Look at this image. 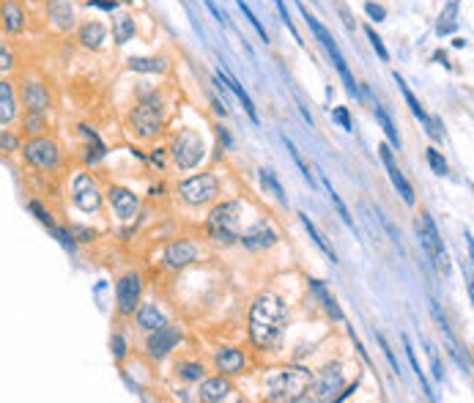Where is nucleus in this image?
Listing matches in <instances>:
<instances>
[{
  "label": "nucleus",
  "mask_w": 474,
  "mask_h": 403,
  "mask_svg": "<svg viewBox=\"0 0 474 403\" xmlns=\"http://www.w3.org/2000/svg\"><path fill=\"white\" fill-rule=\"evenodd\" d=\"M340 390H343V370H340V365L324 368L318 381H315V401H335Z\"/></svg>",
  "instance_id": "nucleus-14"
},
{
  "label": "nucleus",
  "mask_w": 474,
  "mask_h": 403,
  "mask_svg": "<svg viewBox=\"0 0 474 403\" xmlns=\"http://www.w3.org/2000/svg\"><path fill=\"white\" fill-rule=\"evenodd\" d=\"M400 340H403L406 357H409V362H411V368H414V373H417V379H420V384H422V393H425V395H428L431 401H436V395H433L431 384H428V379H425V373H422V368H420V359H417V354H414V349H411V340H409V335H403Z\"/></svg>",
  "instance_id": "nucleus-29"
},
{
  "label": "nucleus",
  "mask_w": 474,
  "mask_h": 403,
  "mask_svg": "<svg viewBox=\"0 0 474 403\" xmlns=\"http://www.w3.org/2000/svg\"><path fill=\"white\" fill-rule=\"evenodd\" d=\"M212 104H214V113H219V116H222V118H225V116H228V104H225V102H219V99H216V96H212Z\"/></svg>",
  "instance_id": "nucleus-56"
},
{
  "label": "nucleus",
  "mask_w": 474,
  "mask_h": 403,
  "mask_svg": "<svg viewBox=\"0 0 474 403\" xmlns=\"http://www.w3.org/2000/svg\"><path fill=\"white\" fill-rule=\"evenodd\" d=\"M206 6H209V11H212V14H214V17H216V22H222V25L228 22V17H225V14H222V11L216 8V3H214V0H206Z\"/></svg>",
  "instance_id": "nucleus-55"
},
{
  "label": "nucleus",
  "mask_w": 474,
  "mask_h": 403,
  "mask_svg": "<svg viewBox=\"0 0 474 403\" xmlns=\"http://www.w3.org/2000/svg\"><path fill=\"white\" fill-rule=\"evenodd\" d=\"M417 233H420V242H422V247H425V253H428V258H431L436 267H441L447 271V255H444V244H441V239H439V230H436V223H433V217L425 212L420 220H417Z\"/></svg>",
  "instance_id": "nucleus-10"
},
{
  "label": "nucleus",
  "mask_w": 474,
  "mask_h": 403,
  "mask_svg": "<svg viewBox=\"0 0 474 403\" xmlns=\"http://www.w3.org/2000/svg\"><path fill=\"white\" fill-rule=\"evenodd\" d=\"M69 233L74 236V242H93V239H96V230H90L86 225H72Z\"/></svg>",
  "instance_id": "nucleus-47"
},
{
  "label": "nucleus",
  "mask_w": 474,
  "mask_h": 403,
  "mask_svg": "<svg viewBox=\"0 0 474 403\" xmlns=\"http://www.w3.org/2000/svg\"><path fill=\"white\" fill-rule=\"evenodd\" d=\"M428 357H431V365H433V376H436V379H444V368H441L439 354H436V349H433L431 343H428Z\"/></svg>",
  "instance_id": "nucleus-53"
},
{
  "label": "nucleus",
  "mask_w": 474,
  "mask_h": 403,
  "mask_svg": "<svg viewBox=\"0 0 474 403\" xmlns=\"http://www.w3.org/2000/svg\"><path fill=\"white\" fill-rule=\"evenodd\" d=\"M365 11H368V17H370V19H376V22H384V19H387L384 6H379V3H373V0H368V3H365Z\"/></svg>",
  "instance_id": "nucleus-51"
},
{
  "label": "nucleus",
  "mask_w": 474,
  "mask_h": 403,
  "mask_svg": "<svg viewBox=\"0 0 474 403\" xmlns=\"http://www.w3.org/2000/svg\"><path fill=\"white\" fill-rule=\"evenodd\" d=\"M178 340H181V326H173V324H162V326L151 329V335H148V343H145V349H148V354H151L154 359H165L173 351V349L178 346Z\"/></svg>",
  "instance_id": "nucleus-11"
},
{
  "label": "nucleus",
  "mask_w": 474,
  "mask_h": 403,
  "mask_svg": "<svg viewBox=\"0 0 474 403\" xmlns=\"http://www.w3.org/2000/svg\"><path fill=\"white\" fill-rule=\"evenodd\" d=\"M216 80H219V83H222V86H225V88H228V90H233V93L239 96V102L244 104V110H247V116H250V118H253V121L258 124V121H260V118H258V110H255V104H253V99L247 96V90H244V88H242V86H239V80H236V77H233V74H230L228 69H219V72H216Z\"/></svg>",
  "instance_id": "nucleus-20"
},
{
  "label": "nucleus",
  "mask_w": 474,
  "mask_h": 403,
  "mask_svg": "<svg viewBox=\"0 0 474 403\" xmlns=\"http://www.w3.org/2000/svg\"><path fill=\"white\" fill-rule=\"evenodd\" d=\"M365 33H368V39H370L373 49L379 52V58H381V61H389V52H387V47H384V42H381V36H379V33H376V31H373L370 25L365 28Z\"/></svg>",
  "instance_id": "nucleus-43"
},
{
  "label": "nucleus",
  "mask_w": 474,
  "mask_h": 403,
  "mask_svg": "<svg viewBox=\"0 0 474 403\" xmlns=\"http://www.w3.org/2000/svg\"><path fill=\"white\" fill-rule=\"evenodd\" d=\"M458 3L461 0H447V8L441 11V19H439V33L444 36V33H450V31H455V25H458Z\"/></svg>",
  "instance_id": "nucleus-33"
},
{
  "label": "nucleus",
  "mask_w": 474,
  "mask_h": 403,
  "mask_svg": "<svg viewBox=\"0 0 474 403\" xmlns=\"http://www.w3.org/2000/svg\"><path fill=\"white\" fill-rule=\"evenodd\" d=\"M0 151L3 154H11V151H19V137L6 129H0Z\"/></svg>",
  "instance_id": "nucleus-41"
},
{
  "label": "nucleus",
  "mask_w": 474,
  "mask_h": 403,
  "mask_svg": "<svg viewBox=\"0 0 474 403\" xmlns=\"http://www.w3.org/2000/svg\"><path fill=\"white\" fill-rule=\"evenodd\" d=\"M22 127H25L31 134H44V129H47V118H44V113L28 110L25 118H22Z\"/></svg>",
  "instance_id": "nucleus-36"
},
{
  "label": "nucleus",
  "mask_w": 474,
  "mask_h": 403,
  "mask_svg": "<svg viewBox=\"0 0 474 403\" xmlns=\"http://www.w3.org/2000/svg\"><path fill=\"white\" fill-rule=\"evenodd\" d=\"M31 212H33V214H36V220H39L42 225H47V228H52V225H55L52 223V214L44 209L39 200H33V203H31Z\"/></svg>",
  "instance_id": "nucleus-50"
},
{
  "label": "nucleus",
  "mask_w": 474,
  "mask_h": 403,
  "mask_svg": "<svg viewBox=\"0 0 474 403\" xmlns=\"http://www.w3.org/2000/svg\"><path fill=\"white\" fill-rule=\"evenodd\" d=\"M376 340H379V346L384 349V354H387V359H389V365H392V370L395 373H400V362H397V357H395V351L389 349V343H387V338L381 335V332H376Z\"/></svg>",
  "instance_id": "nucleus-48"
},
{
  "label": "nucleus",
  "mask_w": 474,
  "mask_h": 403,
  "mask_svg": "<svg viewBox=\"0 0 474 403\" xmlns=\"http://www.w3.org/2000/svg\"><path fill=\"white\" fill-rule=\"evenodd\" d=\"M19 151L22 159L39 171H55L61 165V145L49 134H33L31 140H25V145H19Z\"/></svg>",
  "instance_id": "nucleus-6"
},
{
  "label": "nucleus",
  "mask_w": 474,
  "mask_h": 403,
  "mask_svg": "<svg viewBox=\"0 0 474 403\" xmlns=\"http://www.w3.org/2000/svg\"><path fill=\"white\" fill-rule=\"evenodd\" d=\"M137 324H140L145 332H151V329H157V326L168 324V315L162 313L154 302H148V305H137Z\"/></svg>",
  "instance_id": "nucleus-25"
},
{
  "label": "nucleus",
  "mask_w": 474,
  "mask_h": 403,
  "mask_svg": "<svg viewBox=\"0 0 474 403\" xmlns=\"http://www.w3.org/2000/svg\"><path fill=\"white\" fill-rule=\"evenodd\" d=\"M104 42H107L104 25H99V22H86V25L80 28V45L86 47V49H102Z\"/></svg>",
  "instance_id": "nucleus-26"
},
{
  "label": "nucleus",
  "mask_w": 474,
  "mask_h": 403,
  "mask_svg": "<svg viewBox=\"0 0 474 403\" xmlns=\"http://www.w3.org/2000/svg\"><path fill=\"white\" fill-rule=\"evenodd\" d=\"M425 154H428V162H431L433 173H436V176H444V173H447V162H444V157H441L436 148H428Z\"/></svg>",
  "instance_id": "nucleus-44"
},
{
  "label": "nucleus",
  "mask_w": 474,
  "mask_h": 403,
  "mask_svg": "<svg viewBox=\"0 0 474 403\" xmlns=\"http://www.w3.org/2000/svg\"><path fill=\"white\" fill-rule=\"evenodd\" d=\"M332 118H335V121L343 127L345 132H351V129H354V124H351V116H348V107H335Z\"/></svg>",
  "instance_id": "nucleus-52"
},
{
  "label": "nucleus",
  "mask_w": 474,
  "mask_h": 403,
  "mask_svg": "<svg viewBox=\"0 0 474 403\" xmlns=\"http://www.w3.org/2000/svg\"><path fill=\"white\" fill-rule=\"evenodd\" d=\"M17 118V90L14 83L0 80V127H8Z\"/></svg>",
  "instance_id": "nucleus-21"
},
{
  "label": "nucleus",
  "mask_w": 474,
  "mask_h": 403,
  "mask_svg": "<svg viewBox=\"0 0 474 403\" xmlns=\"http://www.w3.org/2000/svg\"><path fill=\"white\" fill-rule=\"evenodd\" d=\"M104 151H107V148H104V143H102L99 137H96V140H88L86 162H90V165H93V162H99V159L104 157Z\"/></svg>",
  "instance_id": "nucleus-40"
},
{
  "label": "nucleus",
  "mask_w": 474,
  "mask_h": 403,
  "mask_svg": "<svg viewBox=\"0 0 474 403\" xmlns=\"http://www.w3.org/2000/svg\"><path fill=\"white\" fill-rule=\"evenodd\" d=\"M285 145H288V151H291V157H294V162H297V168L302 171V176H304V179H307V181H310V184H313V173H310V168L304 165V159H302V157H299V151H297V145H294V143H291L288 137H285Z\"/></svg>",
  "instance_id": "nucleus-45"
},
{
  "label": "nucleus",
  "mask_w": 474,
  "mask_h": 403,
  "mask_svg": "<svg viewBox=\"0 0 474 403\" xmlns=\"http://www.w3.org/2000/svg\"><path fill=\"white\" fill-rule=\"evenodd\" d=\"M242 214H244V203L242 200H225L216 203L206 217V230L209 236L219 244H233L242 236Z\"/></svg>",
  "instance_id": "nucleus-3"
},
{
  "label": "nucleus",
  "mask_w": 474,
  "mask_h": 403,
  "mask_svg": "<svg viewBox=\"0 0 474 403\" xmlns=\"http://www.w3.org/2000/svg\"><path fill=\"white\" fill-rule=\"evenodd\" d=\"M140 277L137 274H124L116 285V297H118V313L121 315H134L137 305H140Z\"/></svg>",
  "instance_id": "nucleus-12"
},
{
  "label": "nucleus",
  "mask_w": 474,
  "mask_h": 403,
  "mask_svg": "<svg viewBox=\"0 0 474 403\" xmlns=\"http://www.w3.org/2000/svg\"><path fill=\"white\" fill-rule=\"evenodd\" d=\"M219 192V181L214 173H200V176H192V179L181 181L178 184V195L187 206H203V203H212Z\"/></svg>",
  "instance_id": "nucleus-8"
},
{
  "label": "nucleus",
  "mask_w": 474,
  "mask_h": 403,
  "mask_svg": "<svg viewBox=\"0 0 474 403\" xmlns=\"http://www.w3.org/2000/svg\"><path fill=\"white\" fill-rule=\"evenodd\" d=\"M313 387V370L304 365H288V368H277L266 376L263 381V393L266 398L274 403H297L307 401V393Z\"/></svg>",
  "instance_id": "nucleus-2"
},
{
  "label": "nucleus",
  "mask_w": 474,
  "mask_h": 403,
  "mask_svg": "<svg viewBox=\"0 0 474 403\" xmlns=\"http://www.w3.org/2000/svg\"><path fill=\"white\" fill-rule=\"evenodd\" d=\"M299 6V11H302V17L307 19V25H310V31L315 33V39L324 45V49L329 52V58H332V63L338 66V72H340V77H343V83H345V90L351 93V96H359V86H356V80H354V74H351V69H348V63H345V58H343V52H340V47H338V42L332 39V33L304 8L302 3H297Z\"/></svg>",
  "instance_id": "nucleus-5"
},
{
  "label": "nucleus",
  "mask_w": 474,
  "mask_h": 403,
  "mask_svg": "<svg viewBox=\"0 0 474 403\" xmlns=\"http://www.w3.org/2000/svg\"><path fill=\"white\" fill-rule=\"evenodd\" d=\"M379 154H381V162H384V168H387L389 179L395 184V189L400 192V198L406 200V206H414V189H411V184L406 181V176L400 173V168L395 165V159H392V151H389L387 143H381L379 145Z\"/></svg>",
  "instance_id": "nucleus-16"
},
{
  "label": "nucleus",
  "mask_w": 474,
  "mask_h": 403,
  "mask_svg": "<svg viewBox=\"0 0 474 403\" xmlns=\"http://www.w3.org/2000/svg\"><path fill=\"white\" fill-rule=\"evenodd\" d=\"M165 124V96L162 93H148L137 102V107L132 110V127L140 137H154L159 134Z\"/></svg>",
  "instance_id": "nucleus-4"
},
{
  "label": "nucleus",
  "mask_w": 474,
  "mask_h": 403,
  "mask_svg": "<svg viewBox=\"0 0 474 403\" xmlns=\"http://www.w3.org/2000/svg\"><path fill=\"white\" fill-rule=\"evenodd\" d=\"M230 393H233L230 381L222 379V376H214V379H206V381L200 384V393H198V395H200V401L216 403V401H225Z\"/></svg>",
  "instance_id": "nucleus-23"
},
{
  "label": "nucleus",
  "mask_w": 474,
  "mask_h": 403,
  "mask_svg": "<svg viewBox=\"0 0 474 403\" xmlns=\"http://www.w3.org/2000/svg\"><path fill=\"white\" fill-rule=\"evenodd\" d=\"M107 200H110L113 212L118 214V220H124V223L137 214V206H140L137 195L129 192V189H124V187H110L107 189Z\"/></svg>",
  "instance_id": "nucleus-17"
},
{
  "label": "nucleus",
  "mask_w": 474,
  "mask_h": 403,
  "mask_svg": "<svg viewBox=\"0 0 474 403\" xmlns=\"http://www.w3.org/2000/svg\"><path fill=\"white\" fill-rule=\"evenodd\" d=\"M214 365L225 373V376H233V373H242L247 359L239 349H219L214 354Z\"/></svg>",
  "instance_id": "nucleus-22"
},
{
  "label": "nucleus",
  "mask_w": 474,
  "mask_h": 403,
  "mask_svg": "<svg viewBox=\"0 0 474 403\" xmlns=\"http://www.w3.org/2000/svg\"><path fill=\"white\" fill-rule=\"evenodd\" d=\"M19 93H22L25 107H28V110H33V113H47V110H49V104H52L47 86H44V83H36V80L22 83Z\"/></svg>",
  "instance_id": "nucleus-19"
},
{
  "label": "nucleus",
  "mask_w": 474,
  "mask_h": 403,
  "mask_svg": "<svg viewBox=\"0 0 474 403\" xmlns=\"http://www.w3.org/2000/svg\"><path fill=\"white\" fill-rule=\"evenodd\" d=\"M236 3H239V8H242V14H244V17L250 19V25H253V28L258 31V36H260V39H263V42H269V33H266V28L260 25V19H258V17H255V11H253V8H250V6L244 3V0H236Z\"/></svg>",
  "instance_id": "nucleus-38"
},
{
  "label": "nucleus",
  "mask_w": 474,
  "mask_h": 403,
  "mask_svg": "<svg viewBox=\"0 0 474 403\" xmlns=\"http://www.w3.org/2000/svg\"><path fill=\"white\" fill-rule=\"evenodd\" d=\"M0 22H3V28H6L8 33H19V31L25 28V11L19 8V3L6 0V3L0 6Z\"/></svg>",
  "instance_id": "nucleus-24"
},
{
  "label": "nucleus",
  "mask_w": 474,
  "mask_h": 403,
  "mask_svg": "<svg viewBox=\"0 0 474 403\" xmlns=\"http://www.w3.org/2000/svg\"><path fill=\"white\" fill-rule=\"evenodd\" d=\"M132 72H165L162 58H129Z\"/></svg>",
  "instance_id": "nucleus-35"
},
{
  "label": "nucleus",
  "mask_w": 474,
  "mask_h": 403,
  "mask_svg": "<svg viewBox=\"0 0 474 403\" xmlns=\"http://www.w3.org/2000/svg\"><path fill=\"white\" fill-rule=\"evenodd\" d=\"M373 113H376V121L381 124V129H384V134L389 137V143L395 145V148H400V134H397V129H395V124H392V118H389V113L376 102L373 104Z\"/></svg>",
  "instance_id": "nucleus-32"
},
{
  "label": "nucleus",
  "mask_w": 474,
  "mask_h": 403,
  "mask_svg": "<svg viewBox=\"0 0 474 403\" xmlns=\"http://www.w3.org/2000/svg\"><path fill=\"white\" fill-rule=\"evenodd\" d=\"M285 302L274 291H263L250 308V340L258 349H269L280 340L285 329Z\"/></svg>",
  "instance_id": "nucleus-1"
},
{
  "label": "nucleus",
  "mask_w": 474,
  "mask_h": 403,
  "mask_svg": "<svg viewBox=\"0 0 474 403\" xmlns=\"http://www.w3.org/2000/svg\"><path fill=\"white\" fill-rule=\"evenodd\" d=\"M395 83H397V88L403 90V99H406V104L411 107V113H414V116H417V118H420V121H422V124L428 127V118H431V116H428V113L422 110V104L417 102V96H414V93H411V88L406 86V80H403L400 74H395Z\"/></svg>",
  "instance_id": "nucleus-30"
},
{
  "label": "nucleus",
  "mask_w": 474,
  "mask_h": 403,
  "mask_svg": "<svg viewBox=\"0 0 474 403\" xmlns=\"http://www.w3.org/2000/svg\"><path fill=\"white\" fill-rule=\"evenodd\" d=\"M175 370L184 381H200L203 379V365H198V362H181Z\"/></svg>",
  "instance_id": "nucleus-37"
},
{
  "label": "nucleus",
  "mask_w": 474,
  "mask_h": 403,
  "mask_svg": "<svg viewBox=\"0 0 474 403\" xmlns=\"http://www.w3.org/2000/svg\"><path fill=\"white\" fill-rule=\"evenodd\" d=\"M151 162H157V165H162V151H154V154H151Z\"/></svg>",
  "instance_id": "nucleus-58"
},
{
  "label": "nucleus",
  "mask_w": 474,
  "mask_h": 403,
  "mask_svg": "<svg viewBox=\"0 0 474 403\" xmlns=\"http://www.w3.org/2000/svg\"><path fill=\"white\" fill-rule=\"evenodd\" d=\"M260 184H263V189H266V192H271V195H274V198H277L280 203H288V198H285V189H283V184L274 179V173H271V171H266V168L260 171Z\"/></svg>",
  "instance_id": "nucleus-34"
},
{
  "label": "nucleus",
  "mask_w": 474,
  "mask_h": 403,
  "mask_svg": "<svg viewBox=\"0 0 474 403\" xmlns=\"http://www.w3.org/2000/svg\"><path fill=\"white\" fill-rule=\"evenodd\" d=\"M216 134H219V140H222V143H225V145H230V143H233V140H230V134L225 132V129H222V127H219V129H216Z\"/></svg>",
  "instance_id": "nucleus-57"
},
{
  "label": "nucleus",
  "mask_w": 474,
  "mask_h": 403,
  "mask_svg": "<svg viewBox=\"0 0 474 403\" xmlns=\"http://www.w3.org/2000/svg\"><path fill=\"white\" fill-rule=\"evenodd\" d=\"M72 200L83 214H96L102 209V189L96 187V181L88 173H77L72 181Z\"/></svg>",
  "instance_id": "nucleus-9"
},
{
  "label": "nucleus",
  "mask_w": 474,
  "mask_h": 403,
  "mask_svg": "<svg viewBox=\"0 0 474 403\" xmlns=\"http://www.w3.org/2000/svg\"><path fill=\"white\" fill-rule=\"evenodd\" d=\"M47 230H49V233H52V236H55V239H58V242H61L66 250H72V253H74L77 242H74V236L69 233V228H58V225H52V228H47Z\"/></svg>",
  "instance_id": "nucleus-39"
},
{
  "label": "nucleus",
  "mask_w": 474,
  "mask_h": 403,
  "mask_svg": "<svg viewBox=\"0 0 474 403\" xmlns=\"http://www.w3.org/2000/svg\"><path fill=\"white\" fill-rule=\"evenodd\" d=\"M14 69V52L6 42H0V72H11Z\"/></svg>",
  "instance_id": "nucleus-46"
},
{
  "label": "nucleus",
  "mask_w": 474,
  "mask_h": 403,
  "mask_svg": "<svg viewBox=\"0 0 474 403\" xmlns=\"http://www.w3.org/2000/svg\"><path fill=\"white\" fill-rule=\"evenodd\" d=\"M110 351H113L116 359L127 357V340H124V335H113V338H110Z\"/></svg>",
  "instance_id": "nucleus-49"
},
{
  "label": "nucleus",
  "mask_w": 474,
  "mask_h": 403,
  "mask_svg": "<svg viewBox=\"0 0 474 403\" xmlns=\"http://www.w3.org/2000/svg\"><path fill=\"white\" fill-rule=\"evenodd\" d=\"M198 244L195 242H189V239H175L168 244V250H165V264L171 269H184L189 267L192 261H198Z\"/></svg>",
  "instance_id": "nucleus-15"
},
{
  "label": "nucleus",
  "mask_w": 474,
  "mask_h": 403,
  "mask_svg": "<svg viewBox=\"0 0 474 403\" xmlns=\"http://www.w3.org/2000/svg\"><path fill=\"white\" fill-rule=\"evenodd\" d=\"M310 288H313V291L318 294V299L324 302V310H326V313L332 315L335 321H343V310L338 308V302H335V297H329V291L324 288V283H321V280H310Z\"/></svg>",
  "instance_id": "nucleus-28"
},
{
  "label": "nucleus",
  "mask_w": 474,
  "mask_h": 403,
  "mask_svg": "<svg viewBox=\"0 0 474 403\" xmlns=\"http://www.w3.org/2000/svg\"><path fill=\"white\" fill-rule=\"evenodd\" d=\"M47 17L58 31H72L77 25V14L72 0H47Z\"/></svg>",
  "instance_id": "nucleus-18"
},
{
  "label": "nucleus",
  "mask_w": 474,
  "mask_h": 403,
  "mask_svg": "<svg viewBox=\"0 0 474 403\" xmlns=\"http://www.w3.org/2000/svg\"><path fill=\"white\" fill-rule=\"evenodd\" d=\"M124 3H134V0H124Z\"/></svg>",
  "instance_id": "nucleus-59"
},
{
  "label": "nucleus",
  "mask_w": 474,
  "mask_h": 403,
  "mask_svg": "<svg viewBox=\"0 0 474 403\" xmlns=\"http://www.w3.org/2000/svg\"><path fill=\"white\" fill-rule=\"evenodd\" d=\"M299 220H302L304 230H307V233H310V239H313V242H315V244H318V247H321V250H324V253H326V255H329V258H332V264H338V255H335V250H332V244H326V239H324V236H321V230H318V228H315V225L310 223V217H307V214H304V212H299Z\"/></svg>",
  "instance_id": "nucleus-31"
},
{
  "label": "nucleus",
  "mask_w": 474,
  "mask_h": 403,
  "mask_svg": "<svg viewBox=\"0 0 474 403\" xmlns=\"http://www.w3.org/2000/svg\"><path fill=\"white\" fill-rule=\"evenodd\" d=\"M239 242H242L247 250H266V247H271V244H277V242H280V233L271 228V223L258 220V223L253 225V228L242 230Z\"/></svg>",
  "instance_id": "nucleus-13"
},
{
  "label": "nucleus",
  "mask_w": 474,
  "mask_h": 403,
  "mask_svg": "<svg viewBox=\"0 0 474 403\" xmlns=\"http://www.w3.org/2000/svg\"><path fill=\"white\" fill-rule=\"evenodd\" d=\"M132 36H134V19H132L129 14H118L113 19V39H116V45H127Z\"/></svg>",
  "instance_id": "nucleus-27"
},
{
  "label": "nucleus",
  "mask_w": 474,
  "mask_h": 403,
  "mask_svg": "<svg viewBox=\"0 0 474 403\" xmlns=\"http://www.w3.org/2000/svg\"><path fill=\"white\" fill-rule=\"evenodd\" d=\"M324 184H326V189H329V198H332V203L338 206V212H340V217H343V220H345V225H348V228H354V220H351V214H348V209H345V203H343V200H340V195H338V192L332 189V184H329V181H324Z\"/></svg>",
  "instance_id": "nucleus-42"
},
{
  "label": "nucleus",
  "mask_w": 474,
  "mask_h": 403,
  "mask_svg": "<svg viewBox=\"0 0 474 403\" xmlns=\"http://www.w3.org/2000/svg\"><path fill=\"white\" fill-rule=\"evenodd\" d=\"M171 154L181 171H192V168H198L200 159L206 157V143H203V137L195 132V129H181V132L173 137Z\"/></svg>",
  "instance_id": "nucleus-7"
},
{
  "label": "nucleus",
  "mask_w": 474,
  "mask_h": 403,
  "mask_svg": "<svg viewBox=\"0 0 474 403\" xmlns=\"http://www.w3.org/2000/svg\"><path fill=\"white\" fill-rule=\"evenodd\" d=\"M90 6L104 8V11H116V8H118V0H90Z\"/></svg>",
  "instance_id": "nucleus-54"
},
{
  "label": "nucleus",
  "mask_w": 474,
  "mask_h": 403,
  "mask_svg": "<svg viewBox=\"0 0 474 403\" xmlns=\"http://www.w3.org/2000/svg\"><path fill=\"white\" fill-rule=\"evenodd\" d=\"M80 3H88V0H80Z\"/></svg>",
  "instance_id": "nucleus-60"
}]
</instances>
